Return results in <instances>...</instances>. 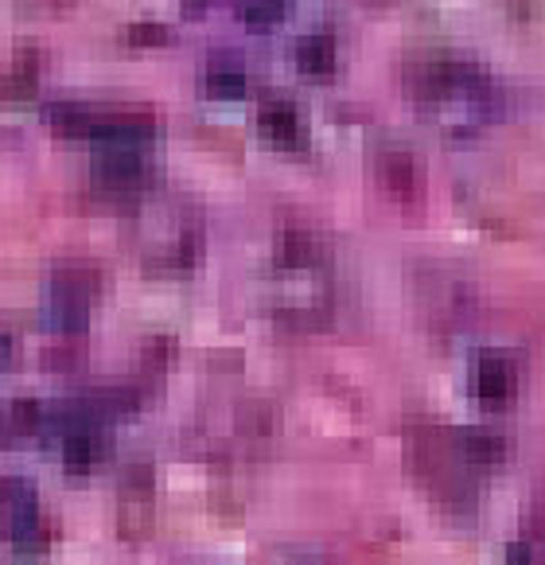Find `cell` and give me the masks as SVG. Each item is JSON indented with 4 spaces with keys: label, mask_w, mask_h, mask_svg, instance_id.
I'll use <instances>...</instances> for the list:
<instances>
[{
    "label": "cell",
    "mask_w": 545,
    "mask_h": 565,
    "mask_svg": "<svg viewBox=\"0 0 545 565\" xmlns=\"http://www.w3.org/2000/svg\"><path fill=\"white\" fill-rule=\"evenodd\" d=\"M405 94L425 121L440 125L445 134H475L491 125L503 109L499 86L463 58H421L405 71Z\"/></svg>",
    "instance_id": "cell-1"
},
{
    "label": "cell",
    "mask_w": 545,
    "mask_h": 565,
    "mask_svg": "<svg viewBox=\"0 0 545 565\" xmlns=\"http://www.w3.org/2000/svg\"><path fill=\"white\" fill-rule=\"evenodd\" d=\"M137 242H141L149 269L180 274V269L195 266L199 249H203V223L183 203H149V195H145V207L137 215Z\"/></svg>",
    "instance_id": "cell-2"
},
{
    "label": "cell",
    "mask_w": 545,
    "mask_h": 565,
    "mask_svg": "<svg viewBox=\"0 0 545 565\" xmlns=\"http://www.w3.org/2000/svg\"><path fill=\"white\" fill-rule=\"evenodd\" d=\"M409 460H414L417 476H425L432 491L448 503L460 508L471 495V472L475 468L460 457L456 445V429H437V425H409Z\"/></svg>",
    "instance_id": "cell-3"
},
{
    "label": "cell",
    "mask_w": 545,
    "mask_h": 565,
    "mask_svg": "<svg viewBox=\"0 0 545 565\" xmlns=\"http://www.w3.org/2000/svg\"><path fill=\"white\" fill-rule=\"evenodd\" d=\"M98 269L90 266H58L47 285V317L55 332L83 335L90 324V305L98 297Z\"/></svg>",
    "instance_id": "cell-4"
},
{
    "label": "cell",
    "mask_w": 545,
    "mask_h": 565,
    "mask_svg": "<svg viewBox=\"0 0 545 565\" xmlns=\"http://www.w3.org/2000/svg\"><path fill=\"white\" fill-rule=\"evenodd\" d=\"M0 526L20 550H43L51 523L40 511V491L28 476H0Z\"/></svg>",
    "instance_id": "cell-5"
},
{
    "label": "cell",
    "mask_w": 545,
    "mask_h": 565,
    "mask_svg": "<svg viewBox=\"0 0 545 565\" xmlns=\"http://www.w3.org/2000/svg\"><path fill=\"white\" fill-rule=\"evenodd\" d=\"M152 183L149 152L94 149V192L106 200H145Z\"/></svg>",
    "instance_id": "cell-6"
},
{
    "label": "cell",
    "mask_w": 545,
    "mask_h": 565,
    "mask_svg": "<svg viewBox=\"0 0 545 565\" xmlns=\"http://www.w3.org/2000/svg\"><path fill=\"white\" fill-rule=\"evenodd\" d=\"M471 394L488 409H503L519 394V363L506 351H483L471 363Z\"/></svg>",
    "instance_id": "cell-7"
},
{
    "label": "cell",
    "mask_w": 545,
    "mask_h": 565,
    "mask_svg": "<svg viewBox=\"0 0 545 565\" xmlns=\"http://www.w3.org/2000/svg\"><path fill=\"white\" fill-rule=\"evenodd\" d=\"M157 141L152 114H98L90 129L94 149H121V152H149Z\"/></svg>",
    "instance_id": "cell-8"
},
{
    "label": "cell",
    "mask_w": 545,
    "mask_h": 565,
    "mask_svg": "<svg viewBox=\"0 0 545 565\" xmlns=\"http://www.w3.org/2000/svg\"><path fill=\"white\" fill-rule=\"evenodd\" d=\"M257 134L272 145V149H285V152H300L308 149V125L300 117L297 106L289 102H265L257 109Z\"/></svg>",
    "instance_id": "cell-9"
},
{
    "label": "cell",
    "mask_w": 545,
    "mask_h": 565,
    "mask_svg": "<svg viewBox=\"0 0 545 565\" xmlns=\"http://www.w3.org/2000/svg\"><path fill=\"white\" fill-rule=\"evenodd\" d=\"M374 175L386 188V195H394L397 203L417 200V164L405 149H382L374 157Z\"/></svg>",
    "instance_id": "cell-10"
},
{
    "label": "cell",
    "mask_w": 545,
    "mask_h": 565,
    "mask_svg": "<svg viewBox=\"0 0 545 565\" xmlns=\"http://www.w3.org/2000/svg\"><path fill=\"white\" fill-rule=\"evenodd\" d=\"M456 445H460V457L471 468H491L506 457V437L495 433L491 425H468V429H456Z\"/></svg>",
    "instance_id": "cell-11"
},
{
    "label": "cell",
    "mask_w": 545,
    "mask_h": 565,
    "mask_svg": "<svg viewBox=\"0 0 545 565\" xmlns=\"http://www.w3.org/2000/svg\"><path fill=\"white\" fill-rule=\"evenodd\" d=\"M106 452V437H101V425H83V429L63 433V465L71 472H90L94 465Z\"/></svg>",
    "instance_id": "cell-12"
},
{
    "label": "cell",
    "mask_w": 545,
    "mask_h": 565,
    "mask_svg": "<svg viewBox=\"0 0 545 565\" xmlns=\"http://www.w3.org/2000/svg\"><path fill=\"white\" fill-rule=\"evenodd\" d=\"M335 63H339V55H335V40H331V35L316 32V35H304V40L297 43V67H300V75L331 78V75H335Z\"/></svg>",
    "instance_id": "cell-13"
},
{
    "label": "cell",
    "mask_w": 545,
    "mask_h": 565,
    "mask_svg": "<svg viewBox=\"0 0 545 565\" xmlns=\"http://www.w3.org/2000/svg\"><path fill=\"white\" fill-rule=\"evenodd\" d=\"M94 117H98V109L75 106V102H58V106L47 109V125L66 141H90Z\"/></svg>",
    "instance_id": "cell-14"
},
{
    "label": "cell",
    "mask_w": 545,
    "mask_h": 565,
    "mask_svg": "<svg viewBox=\"0 0 545 565\" xmlns=\"http://www.w3.org/2000/svg\"><path fill=\"white\" fill-rule=\"evenodd\" d=\"M207 94L218 102H238L246 98V71L234 58H215L207 67Z\"/></svg>",
    "instance_id": "cell-15"
},
{
    "label": "cell",
    "mask_w": 545,
    "mask_h": 565,
    "mask_svg": "<svg viewBox=\"0 0 545 565\" xmlns=\"http://www.w3.org/2000/svg\"><path fill=\"white\" fill-rule=\"evenodd\" d=\"M35 83H40V58H35L32 51H20L17 63H12V71L0 78V98H12V102L32 98Z\"/></svg>",
    "instance_id": "cell-16"
},
{
    "label": "cell",
    "mask_w": 545,
    "mask_h": 565,
    "mask_svg": "<svg viewBox=\"0 0 545 565\" xmlns=\"http://www.w3.org/2000/svg\"><path fill=\"white\" fill-rule=\"evenodd\" d=\"M289 0H242V20L249 32H272L285 20Z\"/></svg>",
    "instance_id": "cell-17"
},
{
    "label": "cell",
    "mask_w": 545,
    "mask_h": 565,
    "mask_svg": "<svg viewBox=\"0 0 545 565\" xmlns=\"http://www.w3.org/2000/svg\"><path fill=\"white\" fill-rule=\"evenodd\" d=\"M172 40V35H168V28L164 24H132L129 28V43L132 47H164V43Z\"/></svg>",
    "instance_id": "cell-18"
},
{
    "label": "cell",
    "mask_w": 545,
    "mask_h": 565,
    "mask_svg": "<svg viewBox=\"0 0 545 565\" xmlns=\"http://www.w3.org/2000/svg\"><path fill=\"white\" fill-rule=\"evenodd\" d=\"M506 565H534V554H530L522 542H514V546L506 550Z\"/></svg>",
    "instance_id": "cell-19"
},
{
    "label": "cell",
    "mask_w": 545,
    "mask_h": 565,
    "mask_svg": "<svg viewBox=\"0 0 545 565\" xmlns=\"http://www.w3.org/2000/svg\"><path fill=\"white\" fill-rule=\"evenodd\" d=\"M9 355H12V340H9V332L0 328V363H9Z\"/></svg>",
    "instance_id": "cell-20"
},
{
    "label": "cell",
    "mask_w": 545,
    "mask_h": 565,
    "mask_svg": "<svg viewBox=\"0 0 545 565\" xmlns=\"http://www.w3.org/2000/svg\"><path fill=\"white\" fill-rule=\"evenodd\" d=\"M12 433H17V429H12V417L0 414V441H4V437H12Z\"/></svg>",
    "instance_id": "cell-21"
}]
</instances>
